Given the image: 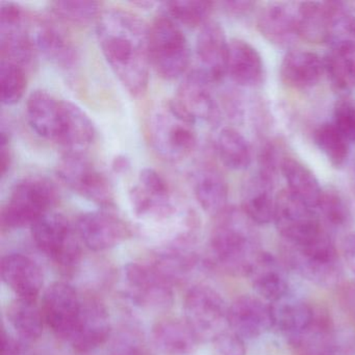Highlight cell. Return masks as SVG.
Here are the masks:
<instances>
[{"mask_svg": "<svg viewBox=\"0 0 355 355\" xmlns=\"http://www.w3.org/2000/svg\"><path fill=\"white\" fill-rule=\"evenodd\" d=\"M96 36L105 61L122 86L134 96L146 91L149 82V26L138 16L121 9L101 12Z\"/></svg>", "mask_w": 355, "mask_h": 355, "instance_id": "1", "label": "cell"}, {"mask_svg": "<svg viewBox=\"0 0 355 355\" xmlns=\"http://www.w3.org/2000/svg\"><path fill=\"white\" fill-rule=\"evenodd\" d=\"M216 221L209 236L211 263L234 276H248L261 250L254 223L242 209L228 207Z\"/></svg>", "mask_w": 355, "mask_h": 355, "instance_id": "2", "label": "cell"}, {"mask_svg": "<svg viewBox=\"0 0 355 355\" xmlns=\"http://www.w3.org/2000/svg\"><path fill=\"white\" fill-rule=\"evenodd\" d=\"M282 252L286 265L311 284L329 288L342 278L340 257L325 232L307 242H282Z\"/></svg>", "mask_w": 355, "mask_h": 355, "instance_id": "3", "label": "cell"}, {"mask_svg": "<svg viewBox=\"0 0 355 355\" xmlns=\"http://www.w3.org/2000/svg\"><path fill=\"white\" fill-rule=\"evenodd\" d=\"M196 123L169 101L151 116L149 132L155 153L169 163H180L192 155L198 145Z\"/></svg>", "mask_w": 355, "mask_h": 355, "instance_id": "4", "label": "cell"}, {"mask_svg": "<svg viewBox=\"0 0 355 355\" xmlns=\"http://www.w3.org/2000/svg\"><path fill=\"white\" fill-rule=\"evenodd\" d=\"M59 196L51 180L41 176H28L16 182L0 214L3 230L32 227L55 207Z\"/></svg>", "mask_w": 355, "mask_h": 355, "instance_id": "5", "label": "cell"}, {"mask_svg": "<svg viewBox=\"0 0 355 355\" xmlns=\"http://www.w3.org/2000/svg\"><path fill=\"white\" fill-rule=\"evenodd\" d=\"M33 241L62 275L73 276L82 263V247L76 228L60 213L46 214L31 227Z\"/></svg>", "mask_w": 355, "mask_h": 355, "instance_id": "6", "label": "cell"}, {"mask_svg": "<svg viewBox=\"0 0 355 355\" xmlns=\"http://www.w3.org/2000/svg\"><path fill=\"white\" fill-rule=\"evenodd\" d=\"M150 65L164 80L186 76L191 61L190 45L180 24L165 14L149 26Z\"/></svg>", "mask_w": 355, "mask_h": 355, "instance_id": "7", "label": "cell"}, {"mask_svg": "<svg viewBox=\"0 0 355 355\" xmlns=\"http://www.w3.org/2000/svg\"><path fill=\"white\" fill-rule=\"evenodd\" d=\"M58 178L70 190L103 209L115 205L109 178L82 153H66L57 166Z\"/></svg>", "mask_w": 355, "mask_h": 355, "instance_id": "8", "label": "cell"}, {"mask_svg": "<svg viewBox=\"0 0 355 355\" xmlns=\"http://www.w3.org/2000/svg\"><path fill=\"white\" fill-rule=\"evenodd\" d=\"M0 51L1 60L26 70L36 64L38 53L33 39L32 21L18 3L5 1L0 5Z\"/></svg>", "mask_w": 355, "mask_h": 355, "instance_id": "9", "label": "cell"}, {"mask_svg": "<svg viewBox=\"0 0 355 355\" xmlns=\"http://www.w3.org/2000/svg\"><path fill=\"white\" fill-rule=\"evenodd\" d=\"M184 313V321L200 342H211L228 325L225 301L217 291L205 284H196L188 291Z\"/></svg>", "mask_w": 355, "mask_h": 355, "instance_id": "10", "label": "cell"}, {"mask_svg": "<svg viewBox=\"0 0 355 355\" xmlns=\"http://www.w3.org/2000/svg\"><path fill=\"white\" fill-rule=\"evenodd\" d=\"M130 201L135 215L145 221L163 222L176 214L169 184L153 168L140 172L138 184L130 191Z\"/></svg>", "mask_w": 355, "mask_h": 355, "instance_id": "11", "label": "cell"}, {"mask_svg": "<svg viewBox=\"0 0 355 355\" xmlns=\"http://www.w3.org/2000/svg\"><path fill=\"white\" fill-rule=\"evenodd\" d=\"M274 222L282 242H307L324 232L313 209L294 196L288 189L280 191L276 196Z\"/></svg>", "mask_w": 355, "mask_h": 355, "instance_id": "12", "label": "cell"}, {"mask_svg": "<svg viewBox=\"0 0 355 355\" xmlns=\"http://www.w3.org/2000/svg\"><path fill=\"white\" fill-rule=\"evenodd\" d=\"M213 83L197 68L182 78L172 99L175 107L193 122L218 124L221 111L213 93Z\"/></svg>", "mask_w": 355, "mask_h": 355, "instance_id": "13", "label": "cell"}, {"mask_svg": "<svg viewBox=\"0 0 355 355\" xmlns=\"http://www.w3.org/2000/svg\"><path fill=\"white\" fill-rule=\"evenodd\" d=\"M130 296L137 305L155 311H165L174 303L173 286L149 263H130L124 268Z\"/></svg>", "mask_w": 355, "mask_h": 355, "instance_id": "14", "label": "cell"}, {"mask_svg": "<svg viewBox=\"0 0 355 355\" xmlns=\"http://www.w3.org/2000/svg\"><path fill=\"white\" fill-rule=\"evenodd\" d=\"M82 297L67 282L51 284L43 295L45 322L57 338L70 340L80 315Z\"/></svg>", "mask_w": 355, "mask_h": 355, "instance_id": "15", "label": "cell"}, {"mask_svg": "<svg viewBox=\"0 0 355 355\" xmlns=\"http://www.w3.org/2000/svg\"><path fill=\"white\" fill-rule=\"evenodd\" d=\"M76 228L83 244L93 251L113 248L132 236L128 224L107 209L83 214L76 221Z\"/></svg>", "mask_w": 355, "mask_h": 355, "instance_id": "16", "label": "cell"}, {"mask_svg": "<svg viewBox=\"0 0 355 355\" xmlns=\"http://www.w3.org/2000/svg\"><path fill=\"white\" fill-rule=\"evenodd\" d=\"M111 329L105 303L92 294L83 296L78 323L69 340L74 350L87 353L98 348L111 338Z\"/></svg>", "mask_w": 355, "mask_h": 355, "instance_id": "17", "label": "cell"}, {"mask_svg": "<svg viewBox=\"0 0 355 355\" xmlns=\"http://www.w3.org/2000/svg\"><path fill=\"white\" fill-rule=\"evenodd\" d=\"M26 119L41 138L61 144L67 121V101L44 90H36L26 101Z\"/></svg>", "mask_w": 355, "mask_h": 355, "instance_id": "18", "label": "cell"}, {"mask_svg": "<svg viewBox=\"0 0 355 355\" xmlns=\"http://www.w3.org/2000/svg\"><path fill=\"white\" fill-rule=\"evenodd\" d=\"M32 33L37 53L61 69L76 67L80 59L78 49L59 20L38 18L32 22Z\"/></svg>", "mask_w": 355, "mask_h": 355, "instance_id": "19", "label": "cell"}, {"mask_svg": "<svg viewBox=\"0 0 355 355\" xmlns=\"http://www.w3.org/2000/svg\"><path fill=\"white\" fill-rule=\"evenodd\" d=\"M228 51L230 42L221 24L209 20L200 28L196 40L198 69L214 85L227 76Z\"/></svg>", "mask_w": 355, "mask_h": 355, "instance_id": "20", "label": "cell"}, {"mask_svg": "<svg viewBox=\"0 0 355 355\" xmlns=\"http://www.w3.org/2000/svg\"><path fill=\"white\" fill-rule=\"evenodd\" d=\"M228 326L243 340L259 338L274 327L271 304L251 295L238 297L228 306Z\"/></svg>", "mask_w": 355, "mask_h": 355, "instance_id": "21", "label": "cell"}, {"mask_svg": "<svg viewBox=\"0 0 355 355\" xmlns=\"http://www.w3.org/2000/svg\"><path fill=\"white\" fill-rule=\"evenodd\" d=\"M257 28L261 36L278 46H290L300 38L299 3H272L259 12Z\"/></svg>", "mask_w": 355, "mask_h": 355, "instance_id": "22", "label": "cell"}, {"mask_svg": "<svg viewBox=\"0 0 355 355\" xmlns=\"http://www.w3.org/2000/svg\"><path fill=\"white\" fill-rule=\"evenodd\" d=\"M0 276L18 298L36 300L43 286V273L36 261L26 255L12 253L0 261Z\"/></svg>", "mask_w": 355, "mask_h": 355, "instance_id": "23", "label": "cell"}, {"mask_svg": "<svg viewBox=\"0 0 355 355\" xmlns=\"http://www.w3.org/2000/svg\"><path fill=\"white\" fill-rule=\"evenodd\" d=\"M227 76L238 86L255 88L263 84L265 66L259 51L247 41H230Z\"/></svg>", "mask_w": 355, "mask_h": 355, "instance_id": "24", "label": "cell"}, {"mask_svg": "<svg viewBox=\"0 0 355 355\" xmlns=\"http://www.w3.org/2000/svg\"><path fill=\"white\" fill-rule=\"evenodd\" d=\"M191 245L172 242L153 254L150 265L172 286H180L188 280L198 263L199 257Z\"/></svg>", "mask_w": 355, "mask_h": 355, "instance_id": "25", "label": "cell"}, {"mask_svg": "<svg viewBox=\"0 0 355 355\" xmlns=\"http://www.w3.org/2000/svg\"><path fill=\"white\" fill-rule=\"evenodd\" d=\"M248 277L257 294L270 303L277 302L286 298L288 294L286 270L271 253L261 251L251 268Z\"/></svg>", "mask_w": 355, "mask_h": 355, "instance_id": "26", "label": "cell"}, {"mask_svg": "<svg viewBox=\"0 0 355 355\" xmlns=\"http://www.w3.org/2000/svg\"><path fill=\"white\" fill-rule=\"evenodd\" d=\"M151 336L153 346L163 355H193L200 343L188 323L175 318L157 321Z\"/></svg>", "mask_w": 355, "mask_h": 355, "instance_id": "27", "label": "cell"}, {"mask_svg": "<svg viewBox=\"0 0 355 355\" xmlns=\"http://www.w3.org/2000/svg\"><path fill=\"white\" fill-rule=\"evenodd\" d=\"M325 72L324 60L306 51H290L280 65V78L286 86L297 90L313 88Z\"/></svg>", "mask_w": 355, "mask_h": 355, "instance_id": "28", "label": "cell"}, {"mask_svg": "<svg viewBox=\"0 0 355 355\" xmlns=\"http://www.w3.org/2000/svg\"><path fill=\"white\" fill-rule=\"evenodd\" d=\"M193 191L203 211L213 217L221 215L228 207L227 182L213 166H203L195 172Z\"/></svg>", "mask_w": 355, "mask_h": 355, "instance_id": "29", "label": "cell"}, {"mask_svg": "<svg viewBox=\"0 0 355 355\" xmlns=\"http://www.w3.org/2000/svg\"><path fill=\"white\" fill-rule=\"evenodd\" d=\"M274 182L257 174L245 182L242 190V211L257 225L274 221L276 197Z\"/></svg>", "mask_w": 355, "mask_h": 355, "instance_id": "30", "label": "cell"}, {"mask_svg": "<svg viewBox=\"0 0 355 355\" xmlns=\"http://www.w3.org/2000/svg\"><path fill=\"white\" fill-rule=\"evenodd\" d=\"M290 343L299 355H338L334 326L325 315H315L311 325Z\"/></svg>", "mask_w": 355, "mask_h": 355, "instance_id": "31", "label": "cell"}, {"mask_svg": "<svg viewBox=\"0 0 355 355\" xmlns=\"http://www.w3.org/2000/svg\"><path fill=\"white\" fill-rule=\"evenodd\" d=\"M282 173L294 196L311 209L318 207L323 189L309 167L294 157H286L282 162Z\"/></svg>", "mask_w": 355, "mask_h": 355, "instance_id": "32", "label": "cell"}, {"mask_svg": "<svg viewBox=\"0 0 355 355\" xmlns=\"http://www.w3.org/2000/svg\"><path fill=\"white\" fill-rule=\"evenodd\" d=\"M271 309L274 327L286 334L288 340L302 334L311 325L315 315L307 303L286 300V298L272 303Z\"/></svg>", "mask_w": 355, "mask_h": 355, "instance_id": "33", "label": "cell"}, {"mask_svg": "<svg viewBox=\"0 0 355 355\" xmlns=\"http://www.w3.org/2000/svg\"><path fill=\"white\" fill-rule=\"evenodd\" d=\"M7 317L22 340L32 342L42 336L44 315L36 300L14 299L8 306Z\"/></svg>", "mask_w": 355, "mask_h": 355, "instance_id": "34", "label": "cell"}, {"mask_svg": "<svg viewBox=\"0 0 355 355\" xmlns=\"http://www.w3.org/2000/svg\"><path fill=\"white\" fill-rule=\"evenodd\" d=\"M331 17V1L299 3L300 38L315 44L327 42Z\"/></svg>", "mask_w": 355, "mask_h": 355, "instance_id": "35", "label": "cell"}, {"mask_svg": "<svg viewBox=\"0 0 355 355\" xmlns=\"http://www.w3.org/2000/svg\"><path fill=\"white\" fill-rule=\"evenodd\" d=\"M216 148L222 164L234 171L247 169L252 161L248 141L236 128H222L218 135Z\"/></svg>", "mask_w": 355, "mask_h": 355, "instance_id": "36", "label": "cell"}, {"mask_svg": "<svg viewBox=\"0 0 355 355\" xmlns=\"http://www.w3.org/2000/svg\"><path fill=\"white\" fill-rule=\"evenodd\" d=\"M96 137L94 123L86 112L78 105L68 101V120L61 146L66 153H82L88 148Z\"/></svg>", "mask_w": 355, "mask_h": 355, "instance_id": "37", "label": "cell"}, {"mask_svg": "<svg viewBox=\"0 0 355 355\" xmlns=\"http://www.w3.org/2000/svg\"><path fill=\"white\" fill-rule=\"evenodd\" d=\"M331 3L332 17L327 41L330 49L355 55V17L340 1Z\"/></svg>", "mask_w": 355, "mask_h": 355, "instance_id": "38", "label": "cell"}, {"mask_svg": "<svg viewBox=\"0 0 355 355\" xmlns=\"http://www.w3.org/2000/svg\"><path fill=\"white\" fill-rule=\"evenodd\" d=\"M214 7L211 1H167L163 3V14L180 26L202 28L209 21Z\"/></svg>", "mask_w": 355, "mask_h": 355, "instance_id": "39", "label": "cell"}, {"mask_svg": "<svg viewBox=\"0 0 355 355\" xmlns=\"http://www.w3.org/2000/svg\"><path fill=\"white\" fill-rule=\"evenodd\" d=\"M313 140L334 167L340 168L346 164L350 155V142L334 124L320 125L313 134Z\"/></svg>", "mask_w": 355, "mask_h": 355, "instance_id": "40", "label": "cell"}, {"mask_svg": "<svg viewBox=\"0 0 355 355\" xmlns=\"http://www.w3.org/2000/svg\"><path fill=\"white\" fill-rule=\"evenodd\" d=\"M324 65L336 91L349 92L355 88V55L330 49L324 59Z\"/></svg>", "mask_w": 355, "mask_h": 355, "instance_id": "41", "label": "cell"}, {"mask_svg": "<svg viewBox=\"0 0 355 355\" xmlns=\"http://www.w3.org/2000/svg\"><path fill=\"white\" fill-rule=\"evenodd\" d=\"M55 19L73 26H88L101 14V3L95 1H53L49 3Z\"/></svg>", "mask_w": 355, "mask_h": 355, "instance_id": "42", "label": "cell"}, {"mask_svg": "<svg viewBox=\"0 0 355 355\" xmlns=\"http://www.w3.org/2000/svg\"><path fill=\"white\" fill-rule=\"evenodd\" d=\"M109 355H155V352L139 328L125 324L112 336Z\"/></svg>", "mask_w": 355, "mask_h": 355, "instance_id": "43", "label": "cell"}, {"mask_svg": "<svg viewBox=\"0 0 355 355\" xmlns=\"http://www.w3.org/2000/svg\"><path fill=\"white\" fill-rule=\"evenodd\" d=\"M26 70L11 62L1 60L0 63V99L5 105L19 103L26 90Z\"/></svg>", "mask_w": 355, "mask_h": 355, "instance_id": "44", "label": "cell"}, {"mask_svg": "<svg viewBox=\"0 0 355 355\" xmlns=\"http://www.w3.org/2000/svg\"><path fill=\"white\" fill-rule=\"evenodd\" d=\"M317 209L327 223L334 227H344L351 222V209L344 195L334 187L322 191L321 199Z\"/></svg>", "mask_w": 355, "mask_h": 355, "instance_id": "45", "label": "cell"}, {"mask_svg": "<svg viewBox=\"0 0 355 355\" xmlns=\"http://www.w3.org/2000/svg\"><path fill=\"white\" fill-rule=\"evenodd\" d=\"M334 125L349 142H355V99L345 96L336 101Z\"/></svg>", "mask_w": 355, "mask_h": 355, "instance_id": "46", "label": "cell"}, {"mask_svg": "<svg viewBox=\"0 0 355 355\" xmlns=\"http://www.w3.org/2000/svg\"><path fill=\"white\" fill-rule=\"evenodd\" d=\"M280 147L274 141H265L259 153V174L274 182L278 170L282 172V162Z\"/></svg>", "mask_w": 355, "mask_h": 355, "instance_id": "47", "label": "cell"}, {"mask_svg": "<svg viewBox=\"0 0 355 355\" xmlns=\"http://www.w3.org/2000/svg\"><path fill=\"white\" fill-rule=\"evenodd\" d=\"M214 355H246L244 340L234 331H223L213 340Z\"/></svg>", "mask_w": 355, "mask_h": 355, "instance_id": "48", "label": "cell"}, {"mask_svg": "<svg viewBox=\"0 0 355 355\" xmlns=\"http://www.w3.org/2000/svg\"><path fill=\"white\" fill-rule=\"evenodd\" d=\"M1 355H30V349L21 340H16L5 328L1 331Z\"/></svg>", "mask_w": 355, "mask_h": 355, "instance_id": "49", "label": "cell"}, {"mask_svg": "<svg viewBox=\"0 0 355 355\" xmlns=\"http://www.w3.org/2000/svg\"><path fill=\"white\" fill-rule=\"evenodd\" d=\"M12 164V150L10 147L9 134L1 130L0 136V168H1V176L5 178L6 174L9 171Z\"/></svg>", "mask_w": 355, "mask_h": 355, "instance_id": "50", "label": "cell"}, {"mask_svg": "<svg viewBox=\"0 0 355 355\" xmlns=\"http://www.w3.org/2000/svg\"><path fill=\"white\" fill-rule=\"evenodd\" d=\"M221 6L224 11L227 12L230 15L244 16L248 15L252 11L255 3L250 1H225L222 3Z\"/></svg>", "mask_w": 355, "mask_h": 355, "instance_id": "51", "label": "cell"}, {"mask_svg": "<svg viewBox=\"0 0 355 355\" xmlns=\"http://www.w3.org/2000/svg\"><path fill=\"white\" fill-rule=\"evenodd\" d=\"M343 254L349 269L355 275V232L348 234L343 242Z\"/></svg>", "mask_w": 355, "mask_h": 355, "instance_id": "52", "label": "cell"}, {"mask_svg": "<svg viewBox=\"0 0 355 355\" xmlns=\"http://www.w3.org/2000/svg\"><path fill=\"white\" fill-rule=\"evenodd\" d=\"M342 298L347 311L355 319V284H350L344 288Z\"/></svg>", "mask_w": 355, "mask_h": 355, "instance_id": "53", "label": "cell"}, {"mask_svg": "<svg viewBox=\"0 0 355 355\" xmlns=\"http://www.w3.org/2000/svg\"><path fill=\"white\" fill-rule=\"evenodd\" d=\"M130 167H132V163L125 155H118L112 163V169L115 173L118 174L128 173Z\"/></svg>", "mask_w": 355, "mask_h": 355, "instance_id": "54", "label": "cell"}, {"mask_svg": "<svg viewBox=\"0 0 355 355\" xmlns=\"http://www.w3.org/2000/svg\"><path fill=\"white\" fill-rule=\"evenodd\" d=\"M343 7L348 10L349 12H355V1H349V3H342Z\"/></svg>", "mask_w": 355, "mask_h": 355, "instance_id": "55", "label": "cell"}, {"mask_svg": "<svg viewBox=\"0 0 355 355\" xmlns=\"http://www.w3.org/2000/svg\"><path fill=\"white\" fill-rule=\"evenodd\" d=\"M351 184H352L355 191V165L353 166L352 171H351Z\"/></svg>", "mask_w": 355, "mask_h": 355, "instance_id": "56", "label": "cell"}]
</instances>
